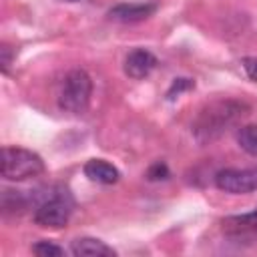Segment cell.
Wrapping results in <instances>:
<instances>
[{
	"instance_id": "18",
	"label": "cell",
	"mask_w": 257,
	"mask_h": 257,
	"mask_svg": "<svg viewBox=\"0 0 257 257\" xmlns=\"http://www.w3.org/2000/svg\"><path fill=\"white\" fill-rule=\"evenodd\" d=\"M66 2H76V0H66Z\"/></svg>"
},
{
	"instance_id": "14",
	"label": "cell",
	"mask_w": 257,
	"mask_h": 257,
	"mask_svg": "<svg viewBox=\"0 0 257 257\" xmlns=\"http://www.w3.org/2000/svg\"><path fill=\"white\" fill-rule=\"evenodd\" d=\"M193 86H195V80H193V78H185V76H181V78H175V80L171 82L169 90H167V98H169V100H173V98H177L181 92H185V90H191Z\"/></svg>"
},
{
	"instance_id": "13",
	"label": "cell",
	"mask_w": 257,
	"mask_h": 257,
	"mask_svg": "<svg viewBox=\"0 0 257 257\" xmlns=\"http://www.w3.org/2000/svg\"><path fill=\"white\" fill-rule=\"evenodd\" d=\"M32 253L38 257H60L64 255V249L52 241H38L32 245Z\"/></svg>"
},
{
	"instance_id": "8",
	"label": "cell",
	"mask_w": 257,
	"mask_h": 257,
	"mask_svg": "<svg viewBox=\"0 0 257 257\" xmlns=\"http://www.w3.org/2000/svg\"><path fill=\"white\" fill-rule=\"evenodd\" d=\"M223 231L235 239L257 235V209L245 215H233L223 219Z\"/></svg>"
},
{
	"instance_id": "3",
	"label": "cell",
	"mask_w": 257,
	"mask_h": 257,
	"mask_svg": "<svg viewBox=\"0 0 257 257\" xmlns=\"http://www.w3.org/2000/svg\"><path fill=\"white\" fill-rule=\"evenodd\" d=\"M44 173V161L38 153L22 147L2 149V177L6 181H26Z\"/></svg>"
},
{
	"instance_id": "15",
	"label": "cell",
	"mask_w": 257,
	"mask_h": 257,
	"mask_svg": "<svg viewBox=\"0 0 257 257\" xmlns=\"http://www.w3.org/2000/svg\"><path fill=\"white\" fill-rule=\"evenodd\" d=\"M169 167H167V163H163V161H157V163H153L149 169H147V179L149 181H167L169 179Z\"/></svg>"
},
{
	"instance_id": "2",
	"label": "cell",
	"mask_w": 257,
	"mask_h": 257,
	"mask_svg": "<svg viewBox=\"0 0 257 257\" xmlns=\"http://www.w3.org/2000/svg\"><path fill=\"white\" fill-rule=\"evenodd\" d=\"M90 96H92V78L88 76L86 70L74 68L62 80L58 92V106L64 112L82 114L90 104Z\"/></svg>"
},
{
	"instance_id": "9",
	"label": "cell",
	"mask_w": 257,
	"mask_h": 257,
	"mask_svg": "<svg viewBox=\"0 0 257 257\" xmlns=\"http://www.w3.org/2000/svg\"><path fill=\"white\" fill-rule=\"evenodd\" d=\"M70 251L76 257H114L116 255V251L110 245H106L104 241L94 239V237L74 239L72 245H70Z\"/></svg>"
},
{
	"instance_id": "10",
	"label": "cell",
	"mask_w": 257,
	"mask_h": 257,
	"mask_svg": "<svg viewBox=\"0 0 257 257\" xmlns=\"http://www.w3.org/2000/svg\"><path fill=\"white\" fill-rule=\"evenodd\" d=\"M84 175H86L90 181L100 183V185H114V183L120 179L118 169H116L112 163L104 161V159H90V161H86V165H84Z\"/></svg>"
},
{
	"instance_id": "5",
	"label": "cell",
	"mask_w": 257,
	"mask_h": 257,
	"mask_svg": "<svg viewBox=\"0 0 257 257\" xmlns=\"http://www.w3.org/2000/svg\"><path fill=\"white\" fill-rule=\"evenodd\" d=\"M215 187L231 195H247L257 191V167L249 169H221L215 175Z\"/></svg>"
},
{
	"instance_id": "7",
	"label": "cell",
	"mask_w": 257,
	"mask_h": 257,
	"mask_svg": "<svg viewBox=\"0 0 257 257\" xmlns=\"http://www.w3.org/2000/svg\"><path fill=\"white\" fill-rule=\"evenodd\" d=\"M157 10L155 4H116L108 10V18L114 22H122V24H133V22H141L147 20L149 16H153V12Z\"/></svg>"
},
{
	"instance_id": "4",
	"label": "cell",
	"mask_w": 257,
	"mask_h": 257,
	"mask_svg": "<svg viewBox=\"0 0 257 257\" xmlns=\"http://www.w3.org/2000/svg\"><path fill=\"white\" fill-rule=\"evenodd\" d=\"M72 215V201L66 195H54L34 211V223L44 229H60Z\"/></svg>"
},
{
	"instance_id": "12",
	"label": "cell",
	"mask_w": 257,
	"mask_h": 257,
	"mask_svg": "<svg viewBox=\"0 0 257 257\" xmlns=\"http://www.w3.org/2000/svg\"><path fill=\"white\" fill-rule=\"evenodd\" d=\"M26 207V199L20 191H4L2 193V209L4 213H20Z\"/></svg>"
},
{
	"instance_id": "17",
	"label": "cell",
	"mask_w": 257,
	"mask_h": 257,
	"mask_svg": "<svg viewBox=\"0 0 257 257\" xmlns=\"http://www.w3.org/2000/svg\"><path fill=\"white\" fill-rule=\"evenodd\" d=\"M12 54H14V50L8 44L0 46V68H2V72H8V68L12 64Z\"/></svg>"
},
{
	"instance_id": "11",
	"label": "cell",
	"mask_w": 257,
	"mask_h": 257,
	"mask_svg": "<svg viewBox=\"0 0 257 257\" xmlns=\"http://www.w3.org/2000/svg\"><path fill=\"white\" fill-rule=\"evenodd\" d=\"M237 143L247 155L257 157V124H243L237 131Z\"/></svg>"
},
{
	"instance_id": "1",
	"label": "cell",
	"mask_w": 257,
	"mask_h": 257,
	"mask_svg": "<svg viewBox=\"0 0 257 257\" xmlns=\"http://www.w3.org/2000/svg\"><path fill=\"white\" fill-rule=\"evenodd\" d=\"M247 110V104L239 102V100H217L207 104L195 124H193V135L199 143H207L213 141L217 137H221L231 124H235Z\"/></svg>"
},
{
	"instance_id": "6",
	"label": "cell",
	"mask_w": 257,
	"mask_h": 257,
	"mask_svg": "<svg viewBox=\"0 0 257 257\" xmlns=\"http://www.w3.org/2000/svg\"><path fill=\"white\" fill-rule=\"evenodd\" d=\"M157 64H159V60L151 50L135 48L124 58V74L135 80H141V78H147L157 68Z\"/></svg>"
},
{
	"instance_id": "16",
	"label": "cell",
	"mask_w": 257,
	"mask_h": 257,
	"mask_svg": "<svg viewBox=\"0 0 257 257\" xmlns=\"http://www.w3.org/2000/svg\"><path fill=\"white\" fill-rule=\"evenodd\" d=\"M241 66L245 70V74L257 82V56H245L241 58Z\"/></svg>"
}]
</instances>
